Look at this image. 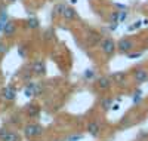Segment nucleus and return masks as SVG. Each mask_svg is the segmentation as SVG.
Returning a JSON list of instances; mask_svg holds the SVG:
<instances>
[{
  "label": "nucleus",
  "instance_id": "obj_5",
  "mask_svg": "<svg viewBox=\"0 0 148 141\" xmlns=\"http://www.w3.org/2000/svg\"><path fill=\"white\" fill-rule=\"evenodd\" d=\"M133 49V42L130 39H127V37H125V39H120L119 43H117V50L120 54H129L130 50Z\"/></svg>",
  "mask_w": 148,
  "mask_h": 141
},
{
  "label": "nucleus",
  "instance_id": "obj_6",
  "mask_svg": "<svg viewBox=\"0 0 148 141\" xmlns=\"http://www.w3.org/2000/svg\"><path fill=\"white\" fill-rule=\"evenodd\" d=\"M133 79H135V82L139 83V85L144 83V82H147L148 80V71L145 68H142V67L135 68L133 70Z\"/></svg>",
  "mask_w": 148,
  "mask_h": 141
},
{
  "label": "nucleus",
  "instance_id": "obj_3",
  "mask_svg": "<svg viewBox=\"0 0 148 141\" xmlns=\"http://www.w3.org/2000/svg\"><path fill=\"white\" fill-rule=\"evenodd\" d=\"M30 70L34 76H37V77H42V76L46 74V64L43 59H34L31 62L30 66Z\"/></svg>",
  "mask_w": 148,
  "mask_h": 141
},
{
  "label": "nucleus",
  "instance_id": "obj_30",
  "mask_svg": "<svg viewBox=\"0 0 148 141\" xmlns=\"http://www.w3.org/2000/svg\"><path fill=\"white\" fill-rule=\"evenodd\" d=\"M55 141H62V140H55Z\"/></svg>",
  "mask_w": 148,
  "mask_h": 141
},
{
  "label": "nucleus",
  "instance_id": "obj_23",
  "mask_svg": "<svg viewBox=\"0 0 148 141\" xmlns=\"http://www.w3.org/2000/svg\"><path fill=\"white\" fill-rule=\"evenodd\" d=\"M141 25H142V21H136V22H133V25H129V27H127V30H129V31H133V30L139 28Z\"/></svg>",
  "mask_w": 148,
  "mask_h": 141
},
{
  "label": "nucleus",
  "instance_id": "obj_21",
  "mask_svg": "<svg viewBox=\"0 0 148 141\" xmlns=\"http://www.w3.org/2000/svg\"><path fill=\"white\" fill-rule=\"evenodd\" d=\"M83 138L82 134H73V135H68L67 137V141H80Z\"/></svg>",
  "mask_w": 148,
  "mask_h": 141
},
{
  "label": "nucleus",
  "instance_id": "obj_22",
  "mask_svg": "<svg viewBox=\"0 0 148 141\" xmlns=\"http://www.w3.org/2000/svg\"><path fill=\"white\" fill-rule=\"evenodd\" d=\"M126 55H127L129 59H135V58H141L142 57V52H129Z\"/></svg>",
  "mask_w": 148,
  "mask_h": 141
},
{
  "label": "nucleus",
  "instance_id": "obj_25",
  "mask_svg": "<svg viewBox=\"0 0 148 141\" xmlns=\"http://www.w3.org/2000/svg\"><path fill=\"white\" fill-rule=\"evenodd\" d=\"M18 55H19L21 58H25V57H27V50H25V48H24V46H19V49H18Z\"/></svg>",
  "mask_w": 148,
  "mask_h": 141
},
{
  "label": "nucleus",
  "instance_id": "obj_28",
  "mask_svg": "<svg viewBox=\"0 0 148 141\" xmlns=\"http://www.w3.org/2000/svg\"><path fill=\"white\" fill-rule=\"evenodd\" d=\"M77 2H79V0H70V3H71V5H76Z\"/></svg>",
  "mask_w": 148,
  "mask_h": 141
},
{
  "label": "nucleus",
  "instance_id": "obj_19",
  "mask_svg": "<svg viewBox=\"0 0 148 141\" xmlns=\"http://www.w3.org/2000/svg\"><path fill=\"white\" fill-rule=\"evenodd\" d=\"M64 5H61V3H58L56 6H55V9H53V14L55 15H61V17H62V12H64Z\"/></svg>",
  "mask_w": 148,
  "mask_h": 141
},
{
  "label": "nucleus",
  "instance_id": "obj_1",
  "mask_svg": "<svg viewBox=\"0 0 148 141\" xmlns=\"http://www.w3.org/2000/svg\"><path fill=\"white\" fill-rule=\"evenodd\" d=\"M43 132H45L43 126L39 125V123H28V125H25V128H24V135H25L27 138H30V140L42 137Z\"/></svg>",
  "mask_w": 148,
  "mask_h": 141
},
{
  "label": "nucleus",
  "instance_id": "obj_20",
  "mask_svg": "<svg viewBox=\"0 0 148 141\" xmlns=\"http://www.w3.org/2000/svg\"><path fill=\"white\" fill-rule=\"evenodd\" d=\"M142 100V92H141V89L139 91H136L133 94V104H138V102Z\"/></svg>",
  "mask_w": 148,
  "mask_h": 141
},
{
  "label": "nucleus",
  "instance_id": "obj_7",
  "mask_svg": "<svg viewBox=\"0 0 148 141\" xmlns=\"http://www.w3.org/2000/svg\"><path fill=\"white\" fill-rule=\"evenodd\" d=\"M111 85H113V80H111V77H108V76H102V77H99L96 80V88L99 89V91H108L111 88Z\"/></svg>",
  "mask_w": 148,
  "mask_h": 141
},
{
  "label": "nucleus",
  "instance_id": "obj_27",
  "mask_svg": "<svg viewBox=\"0 0 148 141\" xmlns=\"http://www.w3.org/2000/svg\"><path fill=\"white\" fill-rule=\"evenodd\" d=\"M119 109H120L119 104H113V106H111V110H119Z\"/></svg>",
  "mask_w": 148,
  "mask_h": 141
},
{
  "label": "nucleus",
  "instance_id": "obj_15",
  "mask_svg": "<svg viewBox=\"0 0 148 141\" xmlns=\"http://www.w3.org/2000/svg\"><path fill=\"white\" fill-rule=\"evenodd\" d=\"M42 94H43V83L34 82V86H33V97H40Z\"/></svg>",
  "mask_w": 148,
  "mask_h": 141
},
{
  "label": "nucleus",
  "instance_id": "obj_26",
  "mask_svg": "<svg viewBox=\"0 0 148 141\" xmlns=\"http://www.w3.org/2000/svg\"><path fill=\"white\" fill-rule=\"evenodd\" d=\"M126 17H127V12H126V10H121V12H120V18H119V21L123 22V21L126 19Z\"/></svg>",
  "mask_w": 148,
  "mask_h": 141
},
{
  "label": "nucleus",
  "instance_id": "obj_17",
  "mask_svg": "<svg viewBox=\"0 0 148 141\" xmlns=\"http://www.w3.org/2000/svg\"><path fill=\"white\" fill-rule=\"evenodd\" d=\"M83 77H84L86 80H92V79L95 77V70H93V68H88V70H84Z\"/></svg>",
  "mask_w": 148,
  "mask_h": 141
},
{
  "label": "nucleus",
  "instance_id": "obj_9",
  "mask_svg": "<svg viewBox=\"0 0 148 141\" xmlns=\"http://www.w3.org/2000/svg\"><path fill=\"white\" fill-rule=\"evenodd\" d=\"M88 132H89L93 138H98V137H99V134H101V125L98 123L96 120L89 122V123H88Z\"/></svg>",
  "mask_w": 148,
  "mask_h": 141
},
{
  "label": "nucleus",
  "instance_id": "obj_11",
  "mask_svg": "<svg viewBox=\"0 0 148 141\" xmlns=\"http://www.w3.org/2000/svg\"><path fill=\"white\" fill-rule=\"evenodd\" d=\"M3 33H5V36H8V37H14V36L16 34V24L12 22V21H8V22L5 24Z\"/></svg>",
  "mask_w": 148,
  "mask_h": 141
},
{
  "label": "nucleus",
  "instance_id": "obj_29",
  "mask_svg": "<svg viewBox=\"0 0 148 141\" xmlns=\"http://www.w3.org/2000/svg\"><path fill=\"white\" fill-rule=\"evenodd\" d=\"M8 2H9V3H15V2H16V0H8Z\"/></svg>",
  "mask_w": 148,
  "mask_h": 141
},
{
  "label": "nucleus",
  "instance_id": "obj_18",
  "mask_svg": "<svg viewBox=\"0 0 148 141\" xmlns=\"http://www.w3.org/2000/svg\"><path fill=\"white\" fill-rule=\"evenodd\" d=\"M119 18H120V12L119 10L111 12V14H110V22H120Z\"/></svg>",
  "mask_w": 148,
  "mask_h": 141
},
{
  "label": "nucleus",
  "instance_id": "obj_2",
  "mask_svg": "<svg viewBox=\"0 0 148 141\" xmlns=\"http://www.w3.org/2000/svg\"><path fill=\"white\" fill-rule=\"evenodd\" d=\"M116 49H117V46H116V42L111 39V37H105V39H102L101 40V50L104 52V55H107V57H111L114 52H116Z\"/></svg>",
  "mask_w": 148,
  "mask_h": 141
},
{
  "label": "nucleus",
  "instance_id": "obj_14",
  "mask_svg": "<svg viewBox=\"0 0 148 141\" xmlns=\"http://www.w3.org/2000/svg\"><path fill=\"white\" fill-rule=\"evenodd\" d=\"M25 27L27 28H31V30H36V28H39L40 27V21L37 19V18H28L27 21H25Z\"/></svg>",
  "mask_w": 148,
  "mask_h": 141
},
{
  "label": "nucleus",
  "instance_id": "obj_4",
  "mask_svg": "<svg viewBox=\"0 0 148 141\" xmlns=\"http://www.w3.org/2000/svg\"><path fill=\"white\" fill-rule=\"evenodd\" d=\"M0 141H21V138L15 131H10L8 128H0Z\"/></svg>",
  "mask_w": 148,
  "mask_h": 141
},
{
  "label": "nucleus",
  "instance_id": "obj_12",
  "mask_svg": "<svg viewBox=\"0 0 148 141\" xmlns=\"http://www.w3.org/2000/svg\"><path fill=\"white\" fill-rule=\"evenodd\" d=\"M62 17H64V19H67V21H73V19H77V18H79L76 9H73V8H70V6H65V8H64Z\"/></svg>",
  "mask_w": 148,
  "mask_h": 141
},
{
  "label": "nucleus",
  "instance_id": "obj_16",
  "mask_svg": "<svg viewBox=\"0 0 148 141\" xmlns=\"http://www.w3.org/2000/svg\"><path fill=\"white\" fill-rule=\"evenodd\" d=\"M111 106H113V100H111L110 97H105V98H102L101 100V109L102 110H110L111 109Z\"/></svg>",
  "mask_w": 148,
  "mask_h": 141
},
{
  "label": "nucleus",
  "instance_id": "obj_13",
  "mask_svg": "<svg viewBox=\"0 0 148 141\" xmlns=\"http://www.w3.org/2000/svg\"><path fill=\"white\" fill-rule=\"evenodd\" d=\"M111 80L116 82L117 85H125L126 83V73L125 71H114L111 74Z\"/></svg>",
  "mask_w": 148,
  "mask_h": 141
},
{
  "label": "nucleus",
  "instance_id": "obj_10",
  "mask_svg": "<svg viewBox=\"0 0 148 141\" xmlns=\"http://www.w3.org/2000/svg\"><path fill=\"white\" fill-rule=\"evenodd\" d=\"M25 113L30 119H36V118H39V114H40V107L37 104H28L25 107Z\"/></svg>",
  "mask_w": 148,
  "mask_h": 141
},
{
  "label": "nucleus",
  "instance_id": "obj_24",
  "mask_svg": "<svg viewBox=\"0 0 148 141\" xmlns=\"http://www.w3.org/2000/svg\"><path fill=\"white\" fill-rule=\"evenodd\" d=\"M6 52H8V45H6L5 42L0 40V55H3V54H6Z\"/></svg>",
  "mask_w": 148,
  "mask_h": 141
},
{
  "label": "nucleus",
  "instance_id": "obj_8",
  "mask_svg": "<svg viewBox=\"0 0 148 141\" xmlns=\"http://www.w3.org/2000/svg\"><path fill=\"white\" fill-rule=\"evenodd\" d=\"M2 97H3V100H6V101H14V100L16 98V89H15L14 86H6V88H3Z\"/></svg>",
  "mask_w": 148,
  "mask_h": 141
}]
</instances>
